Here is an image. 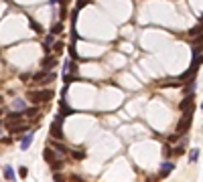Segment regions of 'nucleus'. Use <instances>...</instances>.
Returning a JSON list of instances; mask_svg holds the SVG:
<instances>
[{
    "mask_svg": "<svg viewBox=\"0 0 203 182\" xmlns=\"http://www.w3.org/2000/svg\"><path fill=\"white\" fill-rule=\"evenodd\" d=\"M197 160H199V150H197V148L189 150V162H191V164H195Z\"/></svg>",
    "mask_w": 203,
    "mask_h": 182,
    "instance_id": "16",
    "label": "nucleus"
},
{
    "mask_svg": "<svg viewBox=\"0 0 203 182\" xmlns=\"http://www.w3.org/2000/svg\"><path fill=\"white\" fill-rule=\"evenodd\" d=\"M51 97H53V91L51 89H35V91H29L27 93V99L33 105H41V103L49 101Z\"/></svg>",
    "mask_w": 203,
    "mask_h": 182,
    "instance_id": "2",
    "label": "nucleus"
},
{
    "mask_svg": "<svg viewBox=\"0 0 203 182\" xmlns=\"http://www.w3.org/2000/svg\"><path fill=\"white\" fill-rule=\"evenodd\" d=\"M69 154H71V158H73V160H77V162H79V160H85V158H88V152H85L83 148H81V150H69Z\"/></svg>",
    "mask_w": 203,
    "mask_h": 182,
    "instance_id": "11",
    "label": "nucleus"
},
{
    "mask_svg": "<svg viewBox=\"0 0 203 182\" xmlns=\"http://www.w3.org/2000/svg\"><path fill=\"white\" fill-rule=\"evenodd\" d=\"M179 132H177V134H171V136H169V144H177V142H179Z\"/></svg>",
    "mask_w": 203,
    "mask_h": 182,
    "instance_id": "21",
    "label": "nucleus"
},
{
    "mask_svg": "<svg viewBox=\"0 0 203 182\" xmlns=\"http://www.w3.org/2000/svg\"><path fill=\"white\" fill-rule=\"evenodd\" d=\"M173 170H175V164H173V162H169V160H167V162H163L161 170H158V176H161V178H167V176H169V174H171Z\"/></svg>",
    "mask_w": 203,
    "mask_h": 182,
    "instance_id": "7",
    "label": "nucleus"
},
{
    "mask_svg": "<svg viewBox=\"0 0 203 182\" xmlns=\"http://www.w3.org/2000/svg\"><path fill=\"white\" fill-rule=\"evenodd\" d=\"M10 109L12 111H24V109H27V101L20 99V97H14V99H12V103H10Z\"/></svg>",
    "mask_w": 203,
    "mask_h": 182,
    "instance_id": "8",
    "label": "nucleus"
},
{
    "mask_svg": "<svg viewBox=\"0 0 203 182\" xmlns=\"http://www.w3.org/2000/svg\"><path fill=\"white\" fill-rule=\"evenodd\" d=\"M33 140H35V136H33V132H27L24 136H20V150H29L33 146Z\"/></svg>",
    "mask_w": 203,
    "mask_h": 182,
    "instance_id": "5",
    "label": "nucleus"
},
{
    "mask_svg": "<svg viewBox=\"0 0 203 182\" xmlns=\"http://www.w3.org/2000/svg\"><path fill=\"white\" fill-rule=\"evenodd\" d=\"M19 176H20V178H27V176H29V168L27 166H20L19 168Z\"/></svg>",
    "mask_w": 203,
    "mask_h": 182,
    "instance_id": "20",
    "label": "nucleus"
},
{
    "mask_svg": "<svg viewBox=\"0 0 203 182\" xmlns=\"http://www.w3.org/2000/svg\"><path fill=\"white\" fill-rule=\"evenodd\" d=\"M2 176H4V180H6V182H14V180H16L14 168H12V166H4V168H2Z\"/></svg>",
    "mask_w": 203,
    "mask_h": 182,
    "instance_id": "9",
    "label": "nucleus"
},
{
    "mask_svg": "<svg viewBox=\"0 0 203 182\" xmlns=\"http://www.w3.org/2000/svg\"><path fill=\"white\" fill-rule=\"evenodd\" d=\"M61 30H63V23H55L53 28H51V33H53V34H59Z\"/></svg>",
    "mask_w": 203,
    "mask_h": 182,
    "instance_id": "18",
    "label": "nucleus"
},
{
    "mask_svg": "<svg viewBox=\"0 0 203 182\" xmlns=\"http://www.w3.org/2000/svg\"><path fill=\"white\" fill-rule=\"evenodd\" d=\"M67 182H85L81 176H77V174H69L67 176Z\"/></svg>",
    "mask_w": 203,
    "mask_h": 182,
    "instance_id": "19",
    "label": "nucleus"
},
{
    "mask_svg": "<svg viewBox=\"0 0 203 182\" xmlns=\"http://www.w3.org/2000/svg\"><path fill=\"white\" fill-rule=\"evenodd\" d=\"M41 65H43V69H47V71H49V69H53L55 65H57V59L55 57H45L41 61Z\"/></svg>",
    "mask_w": 203,
    "mask_h": 182,
    "instance_id": "13",
    "label": "nucleus"
},
{
    "mask_svg": "<svg viewBox=\"0 0 203 182\" xmlns=\"http://www.w3.org/2000/svg\"><path fill=\"white\" fill-rule=\"evenodd\" d=\"M53 180L55 182H67V176L61 174V172H53Z\"/></svg>",
    "mask_w": 203,
    "mask_h": 182,
    "instance_id": "17",
    "label": "nucleus"
},
{
    "mask_svg": "<svg viewBox=\"0 0 203 182\" xmlns=\"http://www.w3.org/2000/svg\"><path fill=\"white\" fill-rule=\"evenodd\" d=\"M71 114H73V109L65 103V99H63L61 105H59V115H71Z\"/></svg>",
    "mask_w": 203,
    "mask_h": 182,
    "instance_id": "15",
    "label": "nucleus"
},
{
    "mask_svg": "<svg viewBox=\"0 0 203 182\" xmlns=\"http://www.w3.org/2000/svg\"><path fill=\"white\" fill-rule=\"evenodd\" d=\"M201 109H203V103H201Z\"/></svg>",
    "mask_w": 203,
    "mask_h": 182,
    "instance_id": "25",
    "label": "nucleus"
},
{
    "mask_svg": "<svg viewBox=\"0 0 203 182\" xmlns=\"http://www.w3.org/2000/svg\"><path fill=\"white\" fill-rule=\"evenodd\" d=\"M61 125H63V115H57L55 121L49 125V134H51V138H53V140H65V134H63Z\"/></svg>",
    "mask_w": 203,
    "mask_h": 182,
    "instance_id": "4",
    "label": "nucleus"
},
{
    "mask_svg": "<svg viewBox=\"0 0 203 182\" xmlns=\"http://www.w3.org/2000/svg\"><path fill=\"white\" fill-rule=\"evenodd\" d=\"M31 28L35 30V33H43V27H41V24H37L35 20H31Z\"/></svg>",
    "mask_w": 203,
    "mask_h": 182,
    "instance_id": "22",
    "label": "nucleus"
},
{
    "mask_svg": "<svg viewBox=\"0 0 203 182\" xmlns=\"http://www.w3.org/2000/svg\"><path fill=\"white\" fill-rule=\"evenodd\" d=\"M59 2V0H51V6H53V4H57Z\"/></svg>",
    "mask_w": 203,
    "mask_h": 182,
    "instance_id": "24",
    "label": "nucleus"
},
{
    "mask_svg": "<svg viewBox=\"0 0 203 182\" xmlns=\"http://www.w3.org/2000/svg\"><path fill=\"white\" fill-rule=\"evenodd\" d=\"M23 115H24V118H39V109H37V105L27 107V109L23 111Z\"/></svg>",
    "mask_w": 203,
    "mask_h": 182,
    "instance_id": "14",
    "label": "nucleus"
},
{
    "mask_svg": "<svg viewBox=\"0 0 203 182\" xmlns=\"http://www.w3.org/2000/svg\"><path fill=\"white\" fill-rule=\"evenodd\" d=\"M2 125H4V121L0 119V136H2Z\"/></svg>",
    "mask_w": 203,
    "mask_h": 182,
    "instance_id": "23",
    "label": "nucleus"
},
{
    "mask_svg": "<svg viewBox=\"0 0 203 182\" xmlns=\"http://www.w3.org/2000/svg\"><path fill=\"white\" fill-rule=\"evenodd\" d=\"M193 99H195V97H193V93L191 95H185V99L179 103V111H185V109H189V107H193Z\"/></svg>",
    "mask_w": 203,
    "mask_h": 182,
    "instance_id": "10",
    "label": "nucleus"
},
{
    "mask_svg": "<svg viewBox=\"0 0 203 182\" xmlns=\"http://www.w3.org/2000/svg\"><path fill=\"white\" fill-rule=\"evenodd\" d=\"M49 146H51L53 150H57L61 156H67V154H69V148H67L65 144H61L59 140H51V142H49Z\"/></svg>",
    "mask_w": 203,
    "mask_h": 182,
    "instance_id": "6",
    "label": "nucleus"
},
{
    "mask_svg": "<svg viewBox=\"0 0 203 182\" xmlns=\"http://www.w3.org/2000/svg\"><path fill=\"white\" fill-rule=\"evenodd\" d=\"M195 87H197V83H195V77H193V79L185 81V87H183V93H185V95H191L193 91H195Z\"/></svg>",
    "mask_w": 203,
    "mask_h": 182,
    "instance_id": "12",
    "label": "nucleus"
},
{
    "mask_svg": "<svg viewBox=\"0 0 203 182\" xmlns=\"http://www.w3.org/2000/svg\"><path fill=\"white\" fill-rule=\"evenodd\" d=\"M43 158H45V162L49 164V168L53 172H61L63 170V166H65V162H63V158H61V154H59L57 150H53L51 146H47L45 152H43Z\"/></svg>",
    "mask_w": 203,
    "mask_h": 182,
    "instance_id": "1",
    "label": "nucleus"
},
{
    "mask_svg": "<svg viewBox=\"0 0 203 182\" xmlns=\"http://www.w3.org/2000/svg\"><path fill=\"white\" fill-rule=\"evenodd\" d=\"M193 111H195V105L183 111V118H181V119H179V124H177V132H179V134H185L189 128H191V118H193Z\"/></svg>",
    "mask_w": 203,
    "mask_h": 182,
    "instance_id": "3",
    "label": "nucleus"
}]
</instances>
